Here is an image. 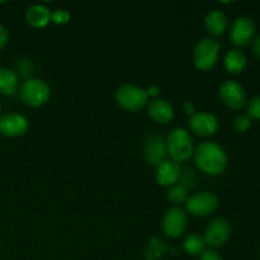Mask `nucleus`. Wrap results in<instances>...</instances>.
<instances>
[{"label":"nucleus","instance_id":"f3484780","mask_svg":"<svg viewBox=\"0 0 260 260\" xmlns=\"http://www.w3.org/2000/svg\"><path fill=\"white\" fill-rule=\"evenodd\" d=\"M25 20L33 28H42L51 20V12L43 5H32L25 13Z\"/></svg>","mask_w":260,"mask_h":260},{"label":"nucleus","instance_id":"412c9836","mask_svg":"<svg viewBox=\"0 0 260 260\" xmlns=\"http://www.w3.org/2000/svg\"><path fill=\"white\" fill-rule=\"evenodd\" d=\"M168 200L175 206L185 203L188 200V190L184 185H173L168 192Z\"/></svg>","mask_w":260,"mask_h":260},{"label":"nucleus","instance_id":"6ab92c4d","mask_svg":"<svg viewBox=\"0 0 260 260\" xmlns=\"http://www.w3.org/2000/svg\"><path fill=\"white\" fill-rule=\"evenodd\" d=\"M19 80L17 74L10 69L0 68V94L12 95L18 90Z\"/></svg>","mask_w":260,"mask_h":260},{"label":"nucleus","instance_id":"20e7f679","mask_svg":"<svg viewBox=\"0 0 260 260\" xmlns=\"http://www.w3.org/2000/svg\"><path fill=\"white\" fill-rule=\"evenodd\" d=\"M147 93L134 84H123L116 90V101L128 112H137L147 103Z\"/></svg>","mask_w":260,"mask_h":260},{"label":"nucleus","instance_id":"ddd939ff","mask_svg":"<svg viewBox=\"0 0 260 260\" xmlns=\"http://www.w3.org/2000/svg\"><path fill=\"white\" fill-rule=\"evenodd\" d=\"M28 129V122L23 116L8 113L0 118V134L7 137H19Z\"/></svg>","mask_w":260,"mask_h":260},{"label":"nucleus","instance_id":"7ed1b4c3","mask_svg":"<svg viewBox=\"0 0 260 260\" xmlns=\"http://www.w3.org/2000/svg\"><path fill=\"white\" fill-rule=\"evenodd\" d=\"M50 86L41 79L30 78L22 84L19 89V98L29 107H40L50 98Z\"/></svg>","mask_w":260,"mask_h":260},{"label":"nucleus","instance_id":"a878e982","mask_svg":"<svg viewBox=\"0 0 260 260\" xmlns=\"http://www.w3.org/2000/svg\"><path fill=\"white\" fill-rule=\"evenodd\" d=\"M201 260H223L222 256L215 250H205L201 256Z\"/></svg>","mask_w":260,"mask_h":260},{"label":"nucleus","instance_id":"f257e3e1","mask_svg":"<svg viewBox=\"0 0 260 260\" xmlns=\"http://www.w3.org/2000/svg\"><path fill=\"white\" fill-rule=\"evenodd\" d=\"M193 154L197 167L206 174L220 175L228 167V155L215 142H201Z\"/></svg>","mask_w":260,"mask_h":260},{"label":"nucleus","instance_id":"dca6fc26","mask_svg":"<svg viewBox=\"0 0 260 260\" xmlns=\"http://www.w3.org/2000/svg\"><path fill=\"white\" fill-rule=\"evenodd\" d=\"M206 29L213 37H220L228 29V17L221 10H211L205 18Z\"/></svg>","mask_w":260,"mask_h":260},{"label":"nucleus","instance_id":"9b49d317","mask_svg":"<svg viewBox=\"0 0 260 260\" xmlns=\"http://www.w3.org/2000/svg\"><path fill=\"white\" fill-rule=\"evenodd\" d=\"M220 98L226 106L234 111H239L246 104V94L244 88L234 80H228L220 86Z\"/></svg>","mask_w":260,"mask_h":260},{"label":"nucleus","instance_id":"7c9ffc66","mask_svg":"<svg viewBox=\"0 0 260 260\" xmlns=\"http://www.w3.org/2000/svg\"><path fill=\"white\" fill-rule=\"evenodd\" d=\"M0 111H2V108H0Z\"/></svg>","mask_w":260,"mask_h":260},{"label":"nucleus","instance_id":"a211bd4d","mask_svg":"<svg viewBox=\"0 0 260 260\" xmlns=\"http://www.w3.org/2000/svg\"><path fill=\"white\" fill-rule=\"evenodd\" d=\"M246 66V57L243 51L234 48L230 50L225 56V68L231 74L243 73Z\"/></svg>","mask_w":260,"mask_h":260},{"label":"nucleus","instance_id":"b1692460","mask_svg":"<svg viewBox=\"0 0 260 260\" xmlns=\"http://www.w3.org/2000/svg\"><path fill=\"white\" fill-rule=\"evenodd\" d=\"M248 116L250 118L260 119V95L254 96L248 104Z\"/></svg>","mask_w":260,"mask_h":260},{"label":"nucleus","instance_id":"4468645a","mask_svg":"<svg viewBox=\"0 0 260 260\" xmlns=\"http://www.w3.org/2000/svg\"><path fill=\"white\" fill-rule=\"evenodd\" d=\"M182 177V169L179 164L173 160H165L161 164L157 165L155 178L156 182L162 187H170L178 183V180Z\"/></svg>","mask_w":260,"mask_h":260},{"label":"nucleus","instance_id":"393cba45","mask_svg":"<svg viewBox=\"0 0 260 260\" xmlns=\"http://www.w3.org/2000/svg\"><path fill=\"white\" fill-rule=\"evenodd\" d=\"M51 20H53V23L56 24H65L70 20V14L65 9H57L51 13Z\"/></svg>","mask_w":260,"mask_h":260},{"label":"nucleus","instance_id":"cd10ccee","mask_svg":"<svg viewBox=\"0 0 260 260\" xmlns=\"http://www.w3.org/2000/svg\"><path fill=\"white\" fill-rule=\"evenodd\" d=\"M253 51H254V55L256 56V57L260 60V36L254 40V43H253Z\"/></svg>","mask_w":260,"mask_h":260},{"label":"nucleus","instance_id":"4be33fe9","mask_svg":"<svg viewBox=\"0 0 260 260\" xmlns=\"http://www.w3.org/2000/svg\"><path fill=\"white\" fill-rule=\"evenodd\" d=\"M33 71H35V68H33V63L30 62L28 58H22V60L17 61L15 63V71L17 76H22L25 80L30 79L29 76L32 75Z\"/></svg>","mask_w":260,"mask_h":260},{"label":"nucleus","instance_id":"1a4fd4ad","mask_svg":"<svg viewBox=\"0 0 260 260\" xmlns=\"http://www.w3.org/2000/svg\"><path fill=\"white\" fill-rule=\"evenodd\" d=\"M231 228L230 223L225 218H215L208 223L205 231V243L212 248H220L230 238Z\"/></svg>","mask_w":260,"mask_h":260},{"label":"nucleus","instance_id":"0eeeda50","mask_svg":"<svg viewBox=\"0 0 260 260\" xmlns=\"http://www.w3.org/2000/svg\"><path fill=\"white\" fill-rule=\"evenodd\" d=\"M187 212L180 207H172L162 218V230L169 238H179L187 229Z\"/></svg>","mask_w":260,"mask_h":260},{"label":"nucleus","instance_id":"bb28decb","mask_svg":"<svg viewBox=\"0 0 260 260\" xmlns=\"http://www.w3.org/2000/svg\"><path fill=\"white\" fill-rule=\"evenodd\" d=\"M8 40H9V33H8V29L4 27V25L0 24V50L7 45Z\"/></svg>","mask_w":260,"mask_h":260},{"label":"nucleus","instance_id":"c85d7f7f","mask_svg":"<svg viewBox=\"0 0 260 260\" xmlns=\"http://www.w3.org/2000/svg\"><path fill=\"white\" fill-rule=\"evenodd\" d=\"M183 109H184V112L187 114H194V107H193V104L190 103V102H185L184 104H183Z\"/></svg>","mask_w":260,"mask_h":260},{"label":"nucleus","instance_id":"f8f14e48","mask_svg":"<svg viewBox=\"0 0 260 260\" xmlns=\"http://www.w3.org/2000/svg\"><path fill=\"white\" fill-rule=\"evenodd\" d=\"M189 127L197 136H212L218 129V121L211 113H194L189 118Z\"/></svg>","mask_w":260,"mask_h":260},{"label":"nucleus","instance_id":"aec40b11","mask_svg":"<svg viewBox=\"0 0 260 260\" xmlns=\"http://www.w3.org/2000/svg\"><path fill=\"white\" fill-rule=\"evenodd\" d=\"M206 243L205 239L198 234H190L183 241V249L189 255H200L205 251Z\"/></svg>","mask_w":260,"mask_h":260},{"label":"nucleus","instance_id":"c756f323","mask_svg":"<svg viewBox=\"0 0 260 260\" xmlns=\"http://www.w3.org/2000/svg\"><path fill=\"white\" fill-rule=\"evenodd\" d=\"M159 91H160V89L157 88V86H150V88L146 90V93H147V96H149V95L155 96V95H157V94H159Z\"/></svg>","mask_w":260,"mask_h":260},{"label":"nucleus","instance_id":"6e6552de","mask_svg":"<svg viewBox=\"0 0 260 260\" xmlns=\"http://www.w3.org/2000/svg\"><path fill=\"white\" fill-rule=\"evenodd\" d=\"M142 152L147 162L152 165L161 164L162 161H165L168 155L167 141L162 139L161 135L150 134L142 145Z\"/></svg>","mask_w":260,"mask_h":260},{"label":"nucleus","instance_id":"39448f33","mask_svg":"<svg viewBox=\"0 0 260 260\" xmlns=\"http://www.w3.org/2000/svg\"><path fill=\"white\" fill-rule=\"evenodd\" d=\"M220 43L212 38H203L197 43L193 52V62L196 68L202 71H208L217 62Z\"/></svg>","mask_w":260,"mask_h":260},{"label":"nucleus","instance_id":"5701e85b","mask_svg":"<svg viewBox=\"0 0 260 260\" xmlns=\"http://www.w3.org/2000/svg\"><path fill=\"white\" fill-rule=\"evenodd\" d=\"M234 128L238 132H245L250 128L251 126V118L248 114H239L235 119H234Z\"/></svg>","mask_w":260,"mask_h":260},{"label":"nucleus","instance_id":"2eb2a0df","mask_svg":"<svg viewBox=\"0 0 260 260\" xmlns=\"http://www.w3.org/2000/svg\"><path fill=\"white\" fill-rule=\"evenodd\" d=\"M147 114L156 123L167 124L173 119L174 111L169 102L165 99H154L147 106Z\"/></svg>","mask_w":260,"mask_h":260},{"label":"nucleus","instance_id":"423d86ee","mask_svg":"<svg viewBox=\"0 0 260 260\" xmlns=\"http://www.w3.org/2000/svg\"><path fill=\"white\" fill-rule=\"evenodd\" d=\"M218 206V200L213 193L211 192H200L194 193L188 197L185 202L187 211L193 216L197 217H206L210 216L216 211Z\"/></svg>","mask_w":260,"mask_h":260},{"label":"nucleus","instance_id":"9d476101","mask_svg":"<svg viewBox=\"0 0 260 260\" xmlns=\"http://www.w3.org/2000/svg\"><path fill=\"white\" fill-rule=\"evenodd\" d=\"M254 35H255V23L251 18L243 15L233 23L230 30V41L233 45L243 47L253 40Z\"/></svg>","mask_w":260,"mask_h":260},{"label":"nucleus","instance_id":"f03ea898","mask_svg":"<svg viewBox=\"0 0 260 260\" xmlns=\"http://www.w3.org/2000/svg\"><path fill=\"white\" fill-rule=\"evenodd\" d=\"M167 150L173 161L182 162L193 155V139L184 128H174L168 135Z\"/></svg>","mask_w":260,"mask_h":260}]
</instances>
